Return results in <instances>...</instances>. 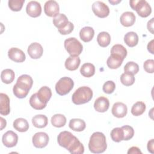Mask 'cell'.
I'll list each match as a JSON object with an SVG mask.
<instances>
[{"label": "cell", "instance_id": "30bf717a", "mask_svg": "<svg viewBox=\"0 0 154 154\" xmlns=\"http://www.w3.org/2000/svg\"><path fill=\"white\" fill-rule=\"evenodd\" d=\"M2 141L5 146L7 147H13L17 143L18 136L13 131H8L2 135Z\"/></svg>", "mask_w": 154, "mask_h": 154}, {"label": "cell", "instance_id": "7bdbcfd3", "mask_svg": "<svg viewBox=\"0 0 154 154\" xmlns=\"http://www.w3.org/2000/svg\"><path fill=\"white\" fill-rule=\"evenodd\" d=\"M144 70L150 73H153L154 72V60L152 59L147 60L143 64Z\"/></svg>", "mask_w": 154, "mask_h": 154}, {"label": "cell", "instance_id": "d6a6232c", "mask_svg": "<svg viewBox=\"0 0 154 154\" xmlns=\"http://www.w3.org/2000/svg\"><path fill=\"white\" fill-rule=\"evenodd\" d=\"M29 104L32 108L37 110H41L45 108L46 104L42 102L38 98L37 93L33 94L29 99Z\"/></svg>", "mask_w": 154, "mask_h": 154}, {"label": "cell", "instance_id": "d590c367", "mask_svg": "<svg viewBox=\"0 0 154 154\" xmlns=\"http://www.w3.org/2000/svg\"><path fill=\"white\" fill-rule=\"evenodd\" d=\"M111 139L117 143L120 142L123 140V131L121 128H114L110 134Z\"/></svg>", "mask_w": 154, "mask_h": 154}, {"label": "cell", "instance_id": "ac0fdd59", "mask_svg": "<svg viewBox=\"0 0 154 154\" xmlns=\"http://www.w3.org/2000/svg\"><path fill=\"white\" fill-rule=\"evenodd\" d=\"M121 24L126 27L132 26L135 22V16L131 11H126L123 13L120 18Z\"/></svg>", "mask_w": 154, "mask_h": 154}, {"label": "cell", "instance_id": "5b68a950", "mask_svg": "<svg viewBox=\"0 0 154 154\" xmlns=\"http://www.w3.org/2000/svg\"><path fill=\"white\" fill-rule=\"evenodd\" d=\"M74 82L69 77H63L60 78L55 84V90L57 94L64 96L69 93L73 88Z\"/></svg>", "mask_w": 154, "mask_h": 154}, {"label": "cell", "instance_id": "2e32d148", "mask_svg": "<svg viewBox=\"0 0 154 154\" xmlns=\"http://www.w3.org/2000/svg\"><path fill=\"white\" fill-rule=\"evenodd\" d=\"M10 112V99L8 96L3 93H0V114L2 116H7Z\"/></svg>", "mask_w": 154, "mask_h": 154}, {"label": "cell", "instance_id": "5bb4252c", "mask_svg": "<svg viewBox=\"0 0 154 154\" xmlns=\"http://www.w3.org/2000/svg\"><path fill=\"white\" fill-rule=\"evenodd\" d=\"M8 56L10 60L16 63H22L25 60V53L20 49L11 48L8 51Z\"/></svg>", "mask_w": 154, "mask_h": 154}, {"label": "cell", "instance_id": "f6af8a7d", "mask_svg": "<svg viewBox=\"0 0 154 154\" xmlns=\"http://www.w3.org/2000/svg\"><path fill=\"white\" fill-rule=\"evenodd\" d=\"M128 154H134V153L135 154H138V153L141 154L142 152H141V150H140V149L138 147L133 146L129 149V150L128 151Z\"/></svg>", "mask_w": 154, "mask_h": 154}, {"label": "cell", "instance_id": "4fadbf2b", "mask_svg": "<svg viewBox=\"0 0 154 154\" xmlns=\"http://www.w3.org/2000/svg\"><path fill=\"white\" fill-rule=\"evenodd\" d=\"M28 54L32 59L40 58L43 53V49L42 45L37 42L31 43L28 48Z\"/></svg>", "mask_w": 154, "mask_h": 154}, {"label": "cell", "instance_id": "4dcf8cb0", "mask_svg": "<svg viewBox=\"0 0 154 154\" xmlns=\"http://www.w3.org/2000/svg\"><path fill=\"white\" fill-rule=\"evenodd\" d=\"M15 78V74L13 70L6 69L2 71L1 73V81L5 84L11 83Z\"/></svg>", "mask_w": 154, "mask_h": 154}, {"label": "cell", "instance_id": "f546056e", "mask_svg": "<svg viewBox=\"0 0 154 154\" xmlns=\"http://www.w3.org/2000/svg\"><path fill=\"white\" fill-rule=\"evenodd\" d=\"M97 42L100 46L102 48L106 47L111 42V36L107 32H101L97 35Z\"/></svg>", "mask_w": 154, "mask_h": 154}, {"label": "cell", "instance_id": "6da1fadb", "mask_svg": "<svg viewBox=\"0 0 154 154\" xmlns=\"http://www.w3.org/2000/svg\"><path fill=\"white\" fill-rule=\"evenodd\" d=\"M107 148L106 140L105 135L100 132H95L90 137L88 143V149L93 153H101Z\"/></svg>", "mask_w": 154, "mask_h": 154}, {"label": "cell", "instance_id": "603a6c76", "mask_svg": "<svg viewBox=\"0 0 154 154\" xmlns=\"http://www.w3.org/2000/svg\"><path fill=\"white\" fill-rule=\"evenodd\" d=\"M69 126L73 131L81 132L85 129L86 124L85 122L81 119H72L70 120Z\"/></svg>", "mask_w": 154, "mask_h": 154}, {"label": "cell", "instance_id": "7c38bea8", "mask_svg": "<svg viewBox=\"0 0 154 154\" xmlns=\"http://www.w3.org/2000/svg\"><path fill=\"white\" fill-rule=\"evenodd\" d=\"M33 84V80L32 78L28 75H22L20 76L17 79L16 85L19 88L29 91Z\"/></svg>", "mask_w": 154, "mask_h": 154}, {"label": "cell", "instance_id": "9c48e42d", "mask_svg": "<svg viewBox=\"0 0 154 154\" xmlns=\"http://www.w3.org/2000/svg\"><path fill=\"white\" fill-rule=\"evenodd\" d=\"M44 11L48 16L54 17L59 14V5L55 1H48L45 4Z\"/></svg>", "mask_w": 154, "mask_h": 154}, {"label": "cell", "instance_id": "7a4b0ae2", "mask_svg": "<svg viewBox=\"0 0 154 154\" xmlns=\"http://www.w3.org/2000/svg\"><path fill=\"white\" fill-rule=\"evenodd\" d=\"M93 97L92 90L87 86H82L78 88L73 93L72 100L76 105H81L88 102Z\"/></svg>", "mask_w": 154, "mask_h": 154}, {"label": "cell", "instance_id": "ba28073f", "mask_svg": "<svg viewBox=\"0 0 154 154\" xmlns=\"http://www.w3.org/2000/svg\"><path fill=\"white\" fill-rule=\"evenodd\" d=\"M49 137L48 135L43 132H39L35 133L32 139L33 145L39 149H42L46 147L49 143Z\"/></svg>", "mask_w": 154, "mask_h": 154}, {"label": "cell", "instance_id": "f907efd6", "mask_svg": "<svg viewBox=\"0 0 154 154\" xmlns=\"http://www.w3.org/2000/svg\"><path fill=\"white\" fill-rule=\"evenodd\" d=\"M120 2H121V0H119V1H109V2L112 4V5H116L117 4H119Z\"/></svg>", "mask_w": 154, "mask_h": 154}, {"label": "cell", "instance_id": "7402d4cb", "mask_svg": "<svg viewBox=\"0 0 154 154\" xmlns=\"http://www.w3.org/2000/svg\"><path fill=\"white\" fill-rule=\"evenodd\" d=\"M81 63V60L78 56L73 57L70 56L69 57L64 63L65 67L70 71L76 70L79 66Z\"/></svg>", "mask_w": 154, "mask_h": 154}, {"label": "cell", "instance_id": "8fae6325", "mask_svg": "<svg viewBox=\"0 0 154 154\" xmlns=\"http://www.w3.org/2000/svg\"><path fill=\"white\" fill-rule=\"evenodd\" d=\"M26 13L32 17H37L42 13L40 4L35 1H29L26 7Z\"/></svg>", "mask_w": 154, "mask_h": 154}, {"label": "cell", "instance_id": "7dc6e473", "mask_svg": "<svg viewBox=\"0 0 154 154\" xmlns=\"http://www.w3.org/2000/svg\"><path fill=\"white\" fill-rule=\"evenodd\" d=\"M153 18H152L150 20L148 21L147 22V27L148 30L152 33L153 34Z\"/></svg>", "mask_w": 154, "mask_h": 154}, {"label": "cell", "instance_id": "c3c4849f", "mask_svg": "<svg viewBox=\"0 0 154 154\" xmlns=\"http://www.w3.org/2000/svg\"><path fill=\"white\" fill-rule=\"evenodd\" d=\"M153 40H152L147 45V50L149 51V52H150L152 54H154L153 52Z\"/></svg>", "mask_w": 154, "mask_h": 154}, {"label": "cell", "instance_id": "ab89813d", "mask_svg": "<svg viewBox=\"0 0 154 154\" xmlns=\"http://www.w3.org/2000/svg\"><path fill=\"white\" fill-rule=\"evenodd\" d=\"M122 128L123 131V140H129L134 137V130L132 127L129 125H125L122 126Z\"/></svg>", "mask_w": 154, "mask_h": 154}, {"label": "cell", "instance_id": "4316f807", "mask_svg": "<svg viewBox=\"0 0 154 154\" xmlns=\"http://www.w3.org/2000/svg\"><path fill=\"white\" fill-rule=\"evenodd\" d=\"M13 127L17 131L24 132L28 130L29 124L26 119L23 118H18L14 121Z\"/></svg>", "mask_w": 154, "mask_h": 154}, {"label": "cell", "instance_id": "b9f144b4", "mask_svg": "<svg viewBox=\"0 0 154 154\" xmlns=\"http://www.w3.org/2000/svg\"><path fill=\"white\" fill-rule=\"evenodd\" d=\"M13 93H14V96L16 97L19 98V99H23V98L25 97L29 93V91H25V90L19 88L16 84L13 87Z\"/></svg>", "mask_w": 154, "mask_h": 154}, {"label": "cell", "instance_id": "681fc988", "mask_svg": "<svg viewBox=\"0 0 154 154\" xmlns=\"http://www.w3.org/2000/svg\"><path fill=\"white\" fill-rule=\"evenodd\" d=\"M1 119V130H2L4 128H5L6 125H7V122L6 120L5 119H4L2 117H1L0 118Z\"/></svg>", "mask_w": 154, "mask_h": 154}, {"label": "cell", "instance_id": "bcb514c9", "mask_svg": "<svg viewBox=\"0 0 154 154\" xmlns=\"http://www.w3.org/2000/svg\"><path fill=\"white\" fill-rule=\"evenodd\" d=\"M147 150L149 152H150L151 153H153V150H154V140L152 139L150 141H148L147 143Z\"/></svg>", "mask_w": 154, "mask_h": 154}, {"label": "cell", "instance_id": "83f0119b", "mask_svg": "<svg viewBox=\"0 0 154 154\" xmlns=\"http://www.w3.org/2000/svg\"><path fill=\"white\" fill-rule=\"evenodd\" d=\"M81 74L86 78L91 77L94 75L95 73V67L94 66L90 63H84L82 64L80 69Z\"/></svg>", "mask_w": 154, "mask_h": 154}, {"label": "cell", "instance_id": "1f68e13d", "mask_svg": "<svg viewBox=\"0 0 154 154\" xmlns=\"http://www.w3.org/2000/svg\"><path fill=\"white\" fill-rule=\"evenodd\" d=\"M52 125L56 128H61L66 123V117L61 114H57L54 115L51 120Z\"/></svg>", "mask_w": 154, "mask_h": 154}, {"label": "cell", "instance_id": "52a82bcc", "mask_svg": "<svg viewBox=\"0 0 154 154\" xmlns=\"http://www.w3.org/2000/svg\"><path fill=\"white\" fill-rule=\"evenodd\" d=\"M92 10L94 14L100 18H105L109 14V9L108 5L99 1L93 4Z\"/></svg>", "mask_w": 154, "mask_h": 154}, {"label": "cell", "instance_id": "ffe728a7", "mask_svg": "<svg viewBox=\"0 0 154 154\" xmlns=\"http://www.w3.org/2000/svg\"><path fill=\"white\" fill-rule=\"evenodd\" d=\"M123 61V59L119 55L111 54L107 59L106 64L109 68L116 69L119 68L122 65Z\"/></svg>", "mask_w": 154, "mask_h": 154}, {"label": "cell", "instance_id": "8d00e7d4", "mask_svg": "<svg viewBox=\"0 0 154 154\" xmlns=\"http://www.w3.org/2000/svg\"><path fill=\"white\" fill-rule=\"evenodd\" d=\"M124 71L125 73L134 75L138 72L139 66L134 61H129L125 64L124 67Z\"/></svg>", "mask_w": 154, "mask_h": 154}, {"label": "cell", "instance_id": "836d02e7", "mask_svg": "<svg viewBox=\"0 0 154 154\" xmlns=\"http://www.w3.org/2000/svg\"><path fill=\"white\" fill-rule=\"evenodd\" d=\"M146 108L145 103L141 101L135 103L131 108V113L135 116H139L144 113Z\"/></svg>", "mask_w": 154, "mask_h": 154}, {"label": "cell", "instance_id": "277c9868", "mask_svg": "<svg viewBox=\"0 0 154 154\" xmlns=\"http://www.w3.org/2000/svg\"><path fill=\"white\" fill-rule=\"evenodd\" d=\"M64 45L66 50L70 56L77 57L82 51V45L75 37H70L65 40Z\"/></svg>", "mask_w": 154, "mask_h": 154}, {"label": "cell", "instance_id": "d4e9b609", "mask_svg": "<svg viewBox=\"0 0 154 154\" xmlns=\"http://www.w3.org/2000/svg\"><path fill=\"white\" fill-rule=\"evenodd\" d=\"M124 42L128 46L133 48L138 44V36L135 32H128L125 35Z\"/></svg>", "mask_w": 154, "mask_h": 154}, {"label": "cell", "instance_id": "f1b7e54d", "mask_svg": "<svg viewBox=\"0 0 154 154\" xmlns=\"http://www.w3.org/2000/svg\"><path fill=\"white\" fill-rule=\"evenodd\" d=\"M67 150L72 154H82L84 152V147L79 140L76 137L73 143L67 149Z\"/></svg>", "mask_w": 154, "mask_h": 154}, {"label": "cell", "instance_id": "cb8c5ba5", "mask_svg": "<svg viewBox=\"0 0 154 154\" xmlns=\"http://www.w3.org/2000/svg\"><path fill=\"white\" fill-rule=\"evenodd\" d=\"M48 117L43 114H38L34 116L32 119V123L35 128H43L48 125Z\"/></svg>", "mask_w": 154, "mask_h": 154}, {"label": "cell", "instance_id": "74e56055", "mask_svg": "<svg viewBox=\"0 0 154 154\" xmlns=\"http://www.w3.org/2000/svg\"><path fill=\"white\" fill-rule=\"evenodd\" d=\"M24 2V0H9L8 4L11 10L13 11H19L22 9Z\"/></svg>", "mask_w": 154, "mask_h": 154}, {"label": "cell", "instance_id": "9a60e30c", "mask_svg": "<svg viewBox=\"0 0 154 154\" xmlns=\"http://www.w3.org/2000/svg\"><path fill=\"white\" fill-rule=\"evenodd\" d=\"M111 112L114 116L117 118H123L127 114V106L122 102H116L113 105Z\"/></svg>", "mask_w": 154, "mask_h": 154}, {"label": "cell", "instance_id": "8992f818", "mask_svg": "<svg viewBox=\"0 0 154 154\" xmlns=\"http://www.w3.org/2000/svg\"><path fill=\"white\" fill-rule=\"evenodd\" d=\"M75 138L76 137L74 136L70 132L64 131L59 134L57 137V141L60 146L67 150V149L73 143Z\"/></svg>", "mask_w": 154, "mask_h": 154}, {"label": "cell", "instance_id": "d6986e66", "mask_svg": "<svg viewBox=\"0 0 154 154\" xmlns=\"http://www.w3.org/2000/svg\"><path fill=\"white\" fill-rule=\"evenodd\" d=\"M38 98L39 100L47 105L48 102L50 100L51 96H52V91L50 88H49L47 86H43L41 87L38 92L37 93Z\"/></svg>", "mask_w": 154, "mask_h": 154}, {"label": "cell", "instance_id": "60d3db41", "mask_svg": "<svg viewBox=\"0 0 154 154\" xmlns=\"http://www.w3.org/2000/svg\"><path fill=\"white\" fill-rule=\"evenodd\" d=\"M116 88V84L112 81H108L103 85V91L106 94H111Z\"/></svg>", "mask_w": 154, "mask_h": 154}, {"label": "cell", "instance_id": "f35d334b", "mask_svg": "<svg viewBox=\"0 0 154 154\" xmlns=\"http://www.w3.org/2000/svg\"><path fill=\"white\" fill-rule=\"evenodd\" d=\"M121 82L125 86L132 85L135 82V77L133 75L124 73L120 76Z\"/></svg>", "mask_w": 154, "mask_h": 154}, {"label": "cell", "instance_id": "e0dca14e", "mask_svg": "<svg viewBox=\"0 0 154 154\" xmlns=\"http://www.w3.org/2000/svg\"><path fill=\"white\" fill-rule=\"evenodd\" d=\"M109 106V100L103 96H101L96 99L94 103L95 110L99 112H106Z\"/></svg>", "mask_w": 154, "mask_h": 154}, {"label": "cell", "instance_id": "e575fe53", "mask_svg": "<svg viewBox=\"0 0 154 154\" xmlns=\"http://www.w3.org/2000/svg\"><path fill=\"white\" fill-rule=\"evenodd\" d=\"M111 54L119 55L124 60L127 55V50L123 45L116 44L112 47L111 50Z\"/></svg>", "mask_w": 154, "mask_h": 154}, {"label": "cell", "instance_id": "3957f363", "mask_svg": "<svg viewBox=\"0 0 154 154\" xmlns=\"http://www.w3.org/2000/svg\"><path fill=\"white\" fill-rule=\"evenodd\" d=\"M129 4L131 7L134 10H135L137 14L142 17H147L152 13L150 5L145 0L130 1Z\"/></svg>", "mask_w": 154, "mask_h": 154}, {"label": "cell", "instance_id": "484cf974", "mask_svg": "<svg viewBox=\"0 0 154 154\" xmlns=\"http://www.w3.org/2000/svg\"><path fill=\"white\" fill-rule=\"evenodd\" d=\"M68 22L69 21L67 16L65 14L61 13H59L53 19V23L55 26L58 28V29L64 28L67 25Z\"/></svg>", "mask_w": 154, "mask_h": 154}, {"label": "cell", "instance_id": "44dd1931", "mask_svg": "<svg viewBox=\"0 0 154 154\" xmlns=\"http://www.w3.org/2000/svg\"><path fill=\"white\" fill-rule=\"evenodd\" d=\"M94 35V31L92 27L85 26L82 28L79 32V37L84 42H90Z\"/></svg>", "mask_w": 154, "mask_h": 154}, {"label": "cell", "instance_id": "ee69618b", "mask_svg": "<svg viewBox=\"0 0 154 154\" xmlns=\"http://www.w3.org/2000/svg\"><path fill=\"white\" fill-rule=\"evenodd\" d=\"M73 29H74L73 24L71 22L69 21L67 25L64 28L60 29H58V30L61 34L66 35V34H69L70 32H72L73 31Z\"/></svg>", "mask_w": 154, "mask_h": 154}]
</instances>
